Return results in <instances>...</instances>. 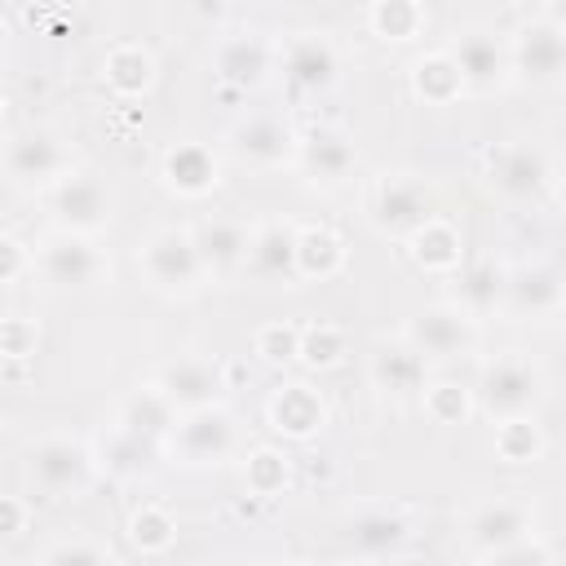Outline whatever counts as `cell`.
<instances>
[{
    "mask_svg": "<svg viewBox=\"0 0 566 566\" xmlns=\"http://www.w3.org/2000/svg\"><path fill=\"white\" fill-rule=\"evenodd\" d=\"M27 473H31L35 491H44L49 500H62V495L88 491V482H93V473H97V460H93V451H88L80 438L49 433V438H40V442L31 447Z\"/></svg>",
    "mask_w": 566,
    "mask_h": 566,
    "instance_id": "7",
    "label": "cell"
},
{
    "mask_svg": "<svg viewBox=\"0 0 566 566\" xmlns=\"http://www.w3.org/2000/svg\"><path fill=\"white\" fill-rule=\"evenodd\" d=\"M504 279H509V265L495 261V256H478L469 261L464 270H455V310H464L469 318H482L491 310L504 305Z\"/></svg>",
    "mask_w": 566,
    "mask_h": 566,
    "instance_id": "27",
    "label": "cell"
},
{
    "mask_svg": "<svg viewBox=\"0 0 566 566\" xmlns=\"http://www.w3.org/2000/svg\"><path fill=\"white\" fill-rule=\"evenodd\" d=\"M27 270H31V252L13 234H0V283H18Z\"/></svg>",
    "mask_w": 566,
    "mask_h": 566,
    "instance_id": "43",
    "label": "cell"
},
{
    "mask_svg": "<svg viewBox=\"0 0 566 566\" xmlns=\"http://www.w3.org/2000/svg\"><path fill=\"white\" fill-rule=\"evenodd\" d=\"M553 177H557L553 159L531 142H513V146L491 150V186L509 203H535L553 186Z\"/></svg>",
    "mask_w": 566,
    "mask_h": 566,
    "instance_id": "15",
    "label": "cell"
},
{
    "mask_svg": "<svg viewBox=\"0 0 566 566\" xmlns=\"http://www.w3.org/2000/svg\"><path fill=\"white\" fill-rule=\"evenodd\" d=\"M265 420H270L274 433L292 438V442H305L327 424V402L310 380H287V385H279L270 394Z\"/></svg>",
    "mask_w": 566,
    "mask_h": 566,
    "instance_id": "19",
    "label": "cell"
},
{
    "mask_svg": "<svg viewBox=\"0 0 566 566\" xmlns=\"http://www.w3.org/2000/svg\"><path fill=\"white\" fill-rule=\"evenodd\" d=\"M102 80H106V88L115 97H146L155 88V80H159V62H155V53L146 44L119 40L102 57Z\"/></svg>",
    "mask_w": 566,
    "mask_h": 566,
    "instance_id": "25",
    "label": "cell"
},
{
    "mask_svg": "<svg viewBox=\"0 0 566 566\" xmlns=\"http://www.w3.org/2000/svg\"><path fill=\"white\" fill-rule=\"evenodd\" d=\"M296 358L305 367H336L345 358V332L336 323H310L301 327V345H296Z\"/></svg>",
    "mask_w": 566,
    "mask_h": 566,
    "instance_id": "37",
    "label": "cell"
},
{
    "mask_svg": "<svg viewBox=\"0 0 566 566\" xmlns=\"http://www.w3.org/2000/svg\"><path fill=\"white\" fill-rule=\"evenodd\" d=\"M531 535H535V504H526L517 495H495V500L469 509V517L460 522V544L482 562L531 539Z\"/></svg>",
    "mask_w": 566,
    "mask_h": 566,
    "instance_id": "4",
    "label": "cell"
},
{
    "mask_svg": "<svg viewBox=\"0 0 566 566\" xmlns=\"http://www.w3.org/2000/svg\"><path fill=\"white\" fill-rule=\"evenodd\" d=\"M164 447L181 464H221L239 451V420L221 402L203 407V411H186V416H177Z\"/></svg>",
    "mask_w": 566,
    "mask_h": 566,
    "instance_id": "8",
    "label": "cell"
},
{
    "mask_svg": "<svg viewBox=\"0 0 566 566\" xmlns=\"http://www.w3.org/2000/svg\"><path fill=\"white\" fill-rule=\"evenodd\" d=\"M31 265L53 287H97L111 274V261L97 248V239H88V234H62V230H53L40 243V252L31 256Z\"/></svg>",
    "mask_w": 566,
    "mask_h": 566,
    "instance_id": "10",
    "label": "cell"
},
{
    "mask_svg": "<svg viewBox=\"0 0 566 566\" xmlns=\"http://www.w3.org/2000/svg\"><path fill=\"white\" fill-rule=\"evenodd\" d=\"M274 62H279L274 44L261 31H234L212 53V71H217V80L226 88H256V84H265Z\"/></svg>",
    "mask_w": 566,
    "mask_h": 566,
    "instance_id": "18",
    "label": "cell"
},
{
    "mask_svg": "<svg viewBox=\"0 0 566 566\" xmlns=\"http://www.w3.org/2000/svg\"><path fill=\"white\" fill-rule=\"evenodd\" d=\"M345 539L363 562H380V557H394L411 544V517L389 513V509H371V513L349 522Z\"/></svg>",
    "mask_w": 566,
    "mask_h": 566,
    "instance_id": "26",
    "label": "cell"
},
{
    "mask_svg": "<svg viewBox=\"0 0 566 566\" xmlns=\"http://www.w3.org/2000/svg\"><path fill=\"white\" fill-rule=\"evenodd\" d=\"M44 212L62 234H97L111 226V190L93 172H66L44 190Z\"/></svg>",
    "mask_w": 566,
    "mask_h": 566,
    "instance_id": "9",
    "label": "cell"
},
{
    "mask_svg": "<svg viewBox=\"0 0 566 566\" xmlns=\"http://www.w3.org/2000/svg\"><path fill=\"white\" fill-rule=\"evenodd\" d=\"M155 389L168 398V407H172L177 416H186V411L217 407V402H221V394L230 389V371H226L217 358L181 354V358H172V363H164V367H159Z\"/></svg>",
    "mask_w": 566,
    "mask_h": 566,
    "instance_id": "11",
    "label": "cell"
},
{
    "mask_svg": "<svg viewBox=\"0 0 566 566\" xmlns=\"http://www.w3.org/2000/svg\"><path fill=\"white\" fill-rule=\"evenodd\" d=\"M155 455H159V447H150V442H142V438H133V433H124V429H115V433L106 438V451H102L106 469L119 473V478L146 473V469L155 464Z\"/></svg>",
    "mask_w": 566,
    "mask_h": 566,
    "instance_id": "38",
    "label": "cell"
},
{
    "mask_svg": "<svg viewBox=\"0 0 566 566\" xmlns=\"http://www.w3.org/2000/svg\"><path fill=\"white\" fill-rule=\"evenodd\" d=\"M292 164H301V172L310 181L336 186V181H345L358 168V146L340 128H314V133L296 137V159Z\"/></svg>",
    "mask_w": 566,
    "mask_h": 566,
    "instance_id": "20",
    "label": "cell"
},
{
    "mask_svg": "<svg viewBox=\"0 0 566 566\" xmlns=\"http://www.w3.org/2000/svg\"><path fill=\"white\" fill-rule=\"evenodd\" d=\"M345 270V239L332 226H296V279H332Z\"/></svg>",
    "mask_w": 566,
    "mask_h": 566,
    "instance_id": "30",
    "label": "cell"
},
{
    "mask_svg": "<svg viewBox=\"0 0 566 566\" xmlns=\"http://www.w3.org/2000/svg\"><path fill=\"white\" fill-rule=\"evenodd\" d=\"M433 190L416 172H385L371 186V226L389 239H411L424 221H433Z\"/></svg>",
    "mask_w": 566,
    "mask_h": 566,
    "instance_id": "5",
    "label": "cell"
},
{
    "mask_svg": "<svg viewBox=\"0 0 566 566\" xmlns=\"http://www.w3.org/2000/svg\"><path fill=\"white\" fill-rule=\"evenodd\" d=\"M562 301H566V287H562V270L557 265H548V261L509 265L504 310H513L517 318L544 323V318H557L562 314Z\"/></svg>",
    "mask_w": 566,
    "mask_h": 566,
    "instance_id": "16",
    "label": "cell"
},
{
    "mask_svg": "<svg viewBox=\"0 0 566 566\" xmlns=\"http://www.w3.org/2000/svg\"><path fill=\"white\" fill-rule=\"evenodd\" d=\"M40 566H115V557H111L106 544L80 535V539H57V544H49L44 557H40Z\"/></svg>",
    "mask_w": 566,
    "mask_h": 566,
    "instance_id": "40",
    "label": "cell"
},
{
    "mask_svg": "<svg viewBox=\"0 0 566 566\" xmlns=\"http://www.w3.org/2000/svg\"><path fill=\"white\" fill-rule=\"evenodd\" d=\"M137 265H142L146 283H150L155 292H168V296H190V292L208 279V270H203V261H199V252H195V239H190V230H181V226L155 230V234L142 243Z\"/></svg>",
    "mask_w": 566,
    "mask_h": 566,
    "instance_id": "3",
    "label": "cell"
},
{
    "mask_svg": "<svg viewBox=\"0 0 566 566\" xmlns=\"http://www.w3.org/2000/svg\"><path fill=\"white\" fill-rule=\"evenodd\" d=\"M190 239L208 274H234L248 261L252 226H243L239 217H203L199 226H190Z\"/></svg>",
    "mask_w": 566,
    "mask_h": 566,
    "instance_id": "23",
    "label": "cell"
},
{
    "mask_svg": "<svg viewBox=\"0 0 566 566\" xmlns=\"http://www.w3.org/2000/svg\"><path fill=\"white\" fill-rule=\"evenodd\" d=\"M509 75L526 88H557L566 75V18L557 4L535 9L509 35Z\"/></svg>",
    "mask_w": 566,
    "mask_h": 566,
    "instance_id": "1",
    "label": "cell"
},
{
    "mask_svg": "<svg viewBox=\"0 0 566 566\" xmlns=\"http://www.w3.org/2000/svg\"><path fill=\"white\" fill-rule=\"evenodd\" d=\"M358 566H367V562H358Z\"/></svg>",
    "mask_w": 566,
    "mask_h": 566,
    "instance_id": "48",
    "label": "cell"
},
{
    "mask_svg": "<svg viewBox=\"0 0 566 566\" xmlns=\"http://www.w3.org/2000/svg\"><path fill=\"white\" fill-rule=\"evenodd\" d=\"M367 27H371V35H380L389 44H407L429 27V13L416 0H376V4H367Z\"/></svg>",
    "mask_w": 566,
    "mask_h": 566,
    "instance_id": "33",
    "label": "cell"
},
{
    "mask_svg": "<svg viewBox=\"0 0 566 566\" xmlns=\"http://www.w3.org/2000/svg\"><path fill=\"white\" fill-rule=\"evenodd\" d=\"M159 177H164V186H168L172 195H181V199H203V195H212L217 181H221V159H217V150L203 146V142H177V146L164 150Z\"/></svg>",
    "mask_w": 566,
    "mask_h": 566,
    "instance_id": "21",
    "label": "cell"
},
{
    "mask_svg": "<svg viewBox=\"0 0 566 566\" xmlns=\"http://www.w3.org/2000/svg\"><path fill=\"white\" fill-rule=\"evenodd\" d=\"M128 539H133V548L146 553V557L168 553V548L177 544V522H172L168 509H159V504H142V509L128 517Z\"/></svg>",
    "mask_w": 566,
    "mask_h": 566,
    "instance_id": "36",
    "label": "cell"
},
{
    "mask_svg": "<svg viewBox=\"0 0 566 566\" xmlns=\"http://www.w3.org/2000/svg\"><path fill=\"white\" fill-rule=\"evenodd\" d=\"M274 57L296 93H327L340 75V53L327 31H292Z\"/></svg>",
    "mask_w": 566,
    "mask_h": 566,
    "instance_id": "14",
    "label": "cell"
},
{
    "mask_svg": "<svg viewBox=\"0 0 566 566\" xmlns=\"http://www.w3.org/2000/svg\"><path fill=\"white\" fill-rule=\"evenodd\" d=\"M40 349V327L31 323V318H22V314H9V318H0V354L4 358H31Z\"/></svg>",
    "mask_w": 566,
    "mask_h": 566,
    "instance_id": "41",
    "label": "cell"
},
{
    "mask_svg": "<svg viewBox=\"0 0 566 566\" xmlns=\"http://www.w3.org/2000/svg\"><path fill=\"white\" fill-rule=\"evenodd\" d=\"M230 155L248 168H283L296 159V133L279 115H248L230 128Z\"/></svg>",
    "mask_w": 566,
    "mask_h": 566,
    "instance_id": "17",
    "label": "cell"
},
{
    "mask_svg": "<svg viewBox=\"0 0 566 566\" xmlns=\"http://www.w3.org/2000/svg\"><path fill=\"white\" fill-rule=\"evenodd\" d=\"M544 394H548V380H544L539 363H531L526 354H500V358H491L482 367L473 402L491 420H513V416H535Z\"/></svg>",
    "mask_w": 566,
    "mask_h": 566,
    "instance_id": "2",
    "label": "cell"
},
{
    "mask_svg": "<svg viewBox=\"0 0 566 566\" xmlns=\"http://www.w3.org/2000/svg\"><path fill=\"white\" fill-rule=\"evenodd\" d=\"M407 252L411 261L424 270V274H455L460 261H464V243H460V230L442 217L424 221L411 239H407Z\"/></svg>",
    "mask_w": 566,
    "mask_h": 566,
    "instance_id": "29",
    "label": "cell"
},
{
    "mask_svg": "<svg viewBox=\"0 0 566 566\" xmlns=\"http://www.w3.org/2000/svg\"><path fill=\"white\" fill-rule=\"evenodd\" d=\"M402 340L424 363H451V358H464L478 349V318H469L451 301H438V305H424L407 318Z\"/></svg>",
    "mask_w": 566,
    "mask_h": 566,
    "instance_id": "6",
    "label": "cell"
},
{
    "mask_svg": "<svg viewBox=\"0 0 566 566\" xmlns=\"http://www.w3.org/2000/svg\"><path fill=\"white\" fill-rule=\"evenodd\" d=\"M243 270L261 283H292L296 279V226L292 221H261L248 239Z\"/></svg>",
    "mask_w": 566,
    "mask_h": 566,
    "instance_id": "22",
    "label": "cell"
},
{
    "mask_svg": "<svg viewBox=\"0 0 566 566\" xmlns=\"http://www.w3.org/2000/svg\"><path fill=\"white\" fill-rule=\"evenodd\" d=\"M451 62L460 71L464 93H500L513 75H509V40L491 27H464L451 40Z\"/></svg>",
    "mask_w": 566,
    "mask_h": 566,
    "instance_id": "12",
    "label": "cell"
},
{
    "mask_svg": "<svg viewBox=\"0 0 566 566\" xmlns=\"http://www.w3.org/2000/svg\"><path fill=\"white\" fill-rule=\"evenodd\" d=\"M0 566H4V562H0Z\"/></svg>",
    "mask_w": 566,
    "mask_h": 566,
    "instance_id": "49",
    "label": "cell"
},
{
    "mask_svg": "<svg viewBox=\"0 0 566 566\" xmlns=\"http://www.w3.org/2000/svg\"><path fill=\"white\" fill-rule=\"evenodd\" d=\"M279 566H310V562H279Z\"/></svg>",
    "mask_w": 566,
    "mask_h": 566,
    "instance_id": "47",
    "label": "cell"
},
{
    "mask_svg": "<svg viewBox=\"0 0 566 566\" xmlns=\"http://www.w3.org/2000/svg\"><path fill=\"white\" fill-rule=\"evenodd\" d=\"M486 566H553V553H548V544L539 535H531V539H522V544L486 557Z\"/></svg>",
    "mask_w": 566,
    "mask_h": 566,
    "instance_id": "42",
    "label": "cell"
},
{
    "mask_svg": "<svg viewBox=\"0 0 566 566\" xmlns=\"http://www.w3.org/2000/svg\"><path fill=\"white\" fill-rule=\"evenodd\" d=\"M287 482H292V460H287L283 447L261 442V447L248 451V460H243V486H248L256 500H274V495H283Z\"/></svg>",
    "mask_w": 566,
    "mask_h": 566,
    "instance_id": "34",
    "label": "cell"
},
{
    "mask_svg": "<svg viewBox=\"0 0 566 566\" xmlns=\"http://www.w3.org/2000/svg\"><path fill=\"white\" fill-rule=\"evenodd\" d=\"M27 526V504L18 495H0V535H18Z\"/></svg>",
    "mask_w": 566,
    "mask_h": 566,
    "instance_id": "44",
    "label": "cell"
},
{
    "mask_svg": "<svg viewBox=\"0 0 566 566\" xmlns=\"http://www.w3.org/2000/svg\"><path fill=\"white\" fill-rule=\"evenodd\" d=\"M491 447L504 464H535V460H544L548 438H544L535 416H513V420H495Z\"/></svg>",
    "mask_w": 566,
    "mask_h": 566,
    "instance_id": "32",
    "label": "cell"
},
{
    "mask_svg": "<svg viewBox=\"0 0 566 566\" xmlns=\"http://www.w3.org/2000/svg\"><path fill=\"white\" fill-rule=\"evenodd\" d=\"M367 376L376 389H385L394 398H411L429 385V363L407 340H380L371 363H367Z\"/></svg>",
    "mask_w": 566,
    "mask_h": 566,
    "instance_id": "24",
    "label": "cell"
},
{
    "mask_svg": "<svg viewBox=\"0 0 566 566\" xmlns=\"http://www.w3.org/2000/svg\"><path fill=\"white\" fill-rule=\"evenodd\" d=\"M296 345H301V327L292 323H265L256 336H252V354L270 367H283V363H296Z\"/></svg>",
    "mask_w": 566,
    "mask_h": 566,
    "instance_id": "39",
    "label": "cell"
},
{
    "mask_svg": "<svg viewBox=\"0 0 566 566\" xmlns=\"http://www.w3.org/2000/svg\"><path fill=\"white\" fill-rule=\"evenodd\" d=\"M172 424H177V411L168 407V398H164L155 385H146V389H137V394L124 402L115 429H124V433H133V438L159 447V442L172 433Z\"/></svg>",
    "mask_w": 566,
    "mask_h": 566,
    "instance_id": "31",
    "label": "cell"
},
{
    "mask_svg": "<svg viewBox=\"0 0 566 566\" xmlns=\"http://www.w3.org/2000/svg\"><path fill=\"white\" fill-rule=\"evenodd\" d=\"M420 402H424V416L433 424H464L473 416V389L460 385V380H433L420 389Z\"/></svg>",
    "mask_w": 566,
    "mask_h": 566,
    "instance_id": "35",
    "label": "cell"
},
{
    "mask_svg": "<svg viewBox=\"0 0 566 566\" xmlns=\"http://www.w3.org/2000/svg\"><path fill=\"white\" fill-rule=\"evenodd\" d=\"M4 57H9V40H4V27H0V66H4Z\"/></svg>",
    "mask_w": 566,
    "mask_h": 566,
    "instance_id": "46",
    "label": "cell"
},
{
    "mask_svg": "<svg viewBox=\"0 0 566 566\" xmlns=\"http://www.w3.org/2000/svg\"><path fill=\"white\" fill-rule=\"evenodd\" d=\"M4 115H9V93L0 88V124H4Z\"/></svg>",
    "mask_w": 566,
    "mask_h": 566,
    "instance_id": "45",
    "label": "cell"
},
{
    "mask_svg": "<svg viewBox=\"0 0 566 566\" xmlns=\"http://www.w3.org/2000/svg\"><path fill=\"white\" fill-rule=\"evenodd\" d=\"M407 84H411V93H416L420 102H429V106H451V102L464 97L460 71H455V62H451L447 49L420 53V57L407 66Z\"/></svg>",
    "mask_w": 566,
    "mask_h": 566,
    "instance_id": "28",
    "label": "cell"
},
{
    "mask_svg": "<svg viewBox=\"0 0 566 566\" xmlns=\"http://www.w3.org/2000/svg\"><path fill=\"white\" fill-rule=\"evenodd\" d=\"M4 172L18 186H53L71 172V146L49 128H27L4 146Z\"/></svg>",
    "mask_w": 566,
    "mask_h": 566,
    "instance_id": "13",
    "label": "cell"
}]
</instances>
